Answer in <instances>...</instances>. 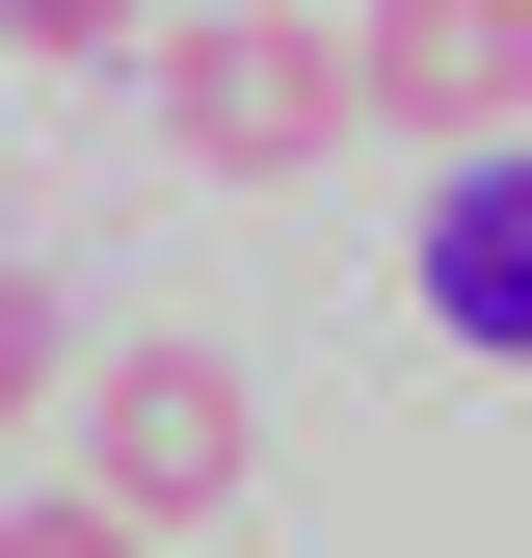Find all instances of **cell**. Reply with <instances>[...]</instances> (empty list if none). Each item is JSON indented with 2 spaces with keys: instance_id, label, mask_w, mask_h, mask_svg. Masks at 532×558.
I'll list each match as a JSON object with an SVG mask.
<instances>
[{
  "instance_id": "cell-1",
  "label": "cell",
  "mask_w": 532,
  "mask_h": 558,
  "mask_svg": "<svg viewBox=\"0 0 532 558\" xmlns=\"http://www.w3.org/2000/svg\"><path fill=\"white\" fill-rule=\"evenodd\" d=\"M240 452H266V399L214 373V345H107V373H81V506H107V532L240 506Z\"/></svg>"
},
{
  "instance_id": "cell-2",
  "label": "cell",
  "mask_w": 532,
  "mask_h": 558,
  "mask_svg": "<svg viewBox=\"0 0 532 558\" xmlns=\"http://www.w3.org/2000/svg\"><path fill=\"white\" fill-rule=\"evenodd\" d=\"M160 133L214 186H293L319 133H347V27H160Z\"/></svg>"
},
{
  "instance_id": "cell-3",
  "label": "cell",
  "mask_w": 532,
  "mask_h": 558,
  "mask_svg": "<svg viewBox=\"0 0 532 558\" xmlns=\"http://www.w3.org/2000/svg\"><path fill=\"white\" fill-rule=\"evenodd\" d=\"M532 107V0H373L347 27V133H506Z\"/></svg>"
},
{
  "instance_id": "cell-4",
  "label": "cell",
  "mask_w": 532,
  "mask_h": 558,
  "mask_svg": "<svg viewBox=\"0 0 532 558\" xmlns=\"http://www.w3.org/2000/svg\"><path fill=\"white\" fill-rule=\"evenodd\" d=\"M399 293H426V345L532 373V160H452V186H426V266H399Z\"/></svg>"
},
{
  "instance_id": "cell-5",
  "label": "cell",
  "mask_w": 532,
  "mask_h": 558,
  "mask_svg": "<svg viewBox=\"0 0 532 558\" xmlns=\"http://www.w3.org/2000/svg\"><path fill=\"white\" fill-rule=\"evenodd\" d=\"M27 399H81V319H53V266H0V426Z\"/></svg>"
},
{
  "instance_id": "cell-6",
  "label": "cell",
  "mask_w": 532,
  "mask_h": 558,
  "mask_svg": "<svg viewBox=\"0 0 532 558\" xmlns=\"http://www.w3.org/2000/svg\"><path fill=\"white\" fill-rule=\"evenodd\" d=\"M0 558H160V532H107V506H0Z\"/></svg>"
}]
</instances>
